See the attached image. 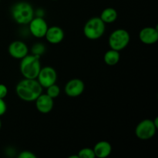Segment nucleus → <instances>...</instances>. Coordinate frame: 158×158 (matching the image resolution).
<instances>
[{
	"instance_id": "f03ea898",
	"label": "nucleus",
	"mask_w": 158,
	"mask_h": 158,
	"mask_svg": "<svg viewBox=\"0 0 158 158\" xmlns=\"http://www.w3.org/2000/svg\"><path fill=\"white\" fill-rule=\"evenodd\" d=\"M11 15L17 24L28 25L35 15V10L30 3L21 1L12 6Z\"/></svg>"
},
{
	"instance_id": "9d476101",
	"label": "nucleus",
	"mask_w": 158,
	"mask_h": 158,
	"mask_svg": "<svg viewBox=\"0 0 158 158\" xmlns=\"http://www.w3.org/2000/svg\"><path fill=\"white\" fill-rule=\"evenodd\" d=\"M9 54L14 59L22 60L29 53V48L24 42L15 40L12 42L8 47Z\"/></svg>"
},
{
	"instance_id": "0eeeda50",
	"label": "nucleus",
	"mask_w": 158,
	"mask_h": 158,
	"mask_svg": "<svg viewBox=\"0 0 158 158\" xmlns=\"http://www.w3.org/2000/svg\"><path fill=\"white\" fill-rule=\"evenodd\" d=\"M36 80L43 88H47L48 86L56 83L57 73L52 66H47L41 67Z\"/></svg>"
},
{
	"instance_id": "7ed1b4c3",
	"label": "nucleus",
	"mask_w": 158,
	"mask_h": 158,
	"mask_svg": "<svg viewBox=\"0 0 158 158\" xmlns=\"http://www.w3.org/2000/svg\"><path fill=\"white\" fill-rule=\"evenodd\" d=\"M41 67L40 56L33 54L23 57L19 64L20 73L26 79H36Z\"/></svg>"
},
{
	"instance_id": "1a4fd4ad",
	"label": "nucleus",
	"mask_w": 158,
	"mask_h": 158,
	"mask_svg": "<svg viewBox=\"0 0 158 158\" xmlns=\"http://www.w3.org/2000/svg\"><path fill=\"white\" fill-rule=\"evenodd\" d=\"M85 90V83L82 80L74 78L69 80L65 85L64 92L69 97L76 98L83 94Z\"/></svg>"
},
{
	"instance_id": "393cba45",
	"label": "nucleus",
	"mask_w": 158,
	"mask_h": 158,
	"mask_svg": "<svg viewBox=\"0 0 158 158\" xmlns=\"http://www.w3.org/2000/svg\"><path fill=\"white\" fill-rule=\"evenodd\" d=\"M2 128V122H1V120H0V130H1Z\"/></svg>"
},
{
	"instance_id": "b1692460",
	"label": "nucleus",
	"mask_w": 158,
	"mask_h": 158,
	"mask_svg": "<svg viewBox=\"0 0 158 158\" xmlns=\"http://www.w3.org/2000/svg\"><path fill=\"white\" fill-rule=\"evenodd\" d=\"M69 158H79L78 155H72L70 156V157H69Z\"/></svg>"
},
{
	"instance_id": "f8f14e48",
	"label": "nucleus",
	"mask_w": 158,
	"mask_h": 158,
	"mask_svg": "<svg viewBox=\"0 0 158 158\" xmlns=\"http://www.w3.org/2000/svg\"><path fill=\"white\" fill-rule=\"evenodd\" d=\"M35 102L37 110L41 114H49L53 109L54 100L46 94H40Z\"/></svg>"
},
{
	"instance_id": "2eb2a0df",
	"label": "nucleus",
	"mask_w": 158,
	"mask_h": 158,
	"mask_svg": "<svg viewBox=\"0 0 158 158\" xmlns=\"http://www.w3.org/2000/svg\"><path fill=\"white\" fill-rule=\"evenodd\" d=\"M118 17V13L114 8L108 7L102 11L100 18L105 24H111L114 23Z\"/></svg>"
},
{
	"instance_id": "5701e85b",
	"label": "nucleus",
	"mask_w": 158,
	"mask_h": 158,
	"mask_svg": "<svg viewBox=\"0 0 158 158\" xmlns=\"http://www.w3.org/2000/svg\"><path fill=\"white\" fill-rule=\"evenodd\" d=\"M153 122H154V125H155V127L157 128H158V117H156L154 120H153Z\"/></svg>"
},
{
	"instance_id": "dca6fc26",
	"label": "nucleus",
	"mask_w": 158,
	"mask_h": 158,
	"mask_svg": "<svg viewBox=\"0 0 158 158\" xmlns=\"http://www.w3.org/2000/svg\"><path fill=\"white\" fill-rule=\"evenodd\" d=\"M120 60V54L119 51L114 50V49H109L106 51L103 56L104 63L107 66H115L119 63Z\"/></svg>"
},
{
	"instance_id": "ddd939ff",
	"label": "nucleus",
	"mask_w": 158,
	"mask_h": 158,
	"mask_svg": "<svg viewBox=\"0 0 158 158\" xmlns=\"http://www.w3.org/2000/svg\"><path fill=\"white\" fill-rule=\"evenodd\" d=\"M64 36L65 34L63 29L60 26H53L48 28L44 37L48 43L56 45L61 43L64 39Z\"/></svg>"
},
{
	"instance_id": "a878e982",
	"label": "nucleus",
	"mask_w": 158,
	"mask_h": 158,
	"mask_svg": "<svg viewBox=\"0 0 158 158\" xmlns=\"http://www.w3.org/2000/svg\"><path fill=\"white\" fill-rule=\"evenodd\" d=\"M52 1H57V0H52Z\"/></svg>"
},
{
	"instance_id": "412c9836",
	"label": "nucleus",
	"mask_w": 158,
	"mask_h": 158,
	"mask_svg": "<svg viewBox=\"0 0 158 158\" xmlns=\"http://www.w3.org/2000/svg\"><path fill=\"white\" fill-rule=\"evenodd\" d=\"M7 110V106L5 102L4 99L0 98V117L4 115Z\"/></svg>"
},
{
	"instance_id": "aec40b11",
	"label": "nucleus",
	"mask_w": 158,
	"mask_h": 158,
	"mask_svg": "<svg viewBox=\"0 0 158 158\" xmlns=\"http://www.w3.org/2000/svg\"><path fill=\"white\" fill-rule=\"evenodd\" d=\"M19 158H36V155L29 151H23L19 154Z\"/></svg>"
},
{
	"instance_id": "6ab92c4d",
	"label": "nucleus",
	"mask_w": 158,
	"mask_h": 158,
	"mask_svg": "<svg viewBox=\"0 0 158 158\" xmlns=\"http://www.w3.org/2000/svg\"><path fill=\"white\" fill-rule=\"evenodd\" d=\"M45 51H46V48H45V46L43 43H35L32 46V49H31L32 54L40 57L44 53Z\"/></svg>"
},
{
	"instance_id": "423d86ee",
	"label": "nucleus",
	"mask_w": 158,
	"mask_h": 158,
	"mask_svg": "<svg viewBox=\"0 0 158 158\" xmlns=\"http://www.w3.org/2000/svg\"><path fill=\"white\" fill-rule=\"evenodd\" d=\"M157 129L153 120L144 119L141 120L135 128L136 137L141 140H148L154 137Z\"/></svg>"
},
{
	"instance_id": "4be33fe9",
	"label": "nucleus",
	"mask_w": 158,
	"mask_h": 158,
	"mask_svg": "<svg viewBox=\"0 0 158 158\" xmlns=\"http://www.w3.org/2000/svg\"><path fill=\"white\" fill-rule=\"evenodd\" d=\"M8 94V88L6 85L0 83V98L4 99Z\"/></svg>"
},
{
	"instance_id": "4468645a",
	"label": "nucleus",
	"mask_w": 158,
	"mask_h": 158,
	"mask_svg": "<svg viewBox=\"0 0 158 158\" xmlns=\"http://www.w3.org/2000/svg\"><path fill=\"white\" fill-rule=\"evenodd\" d=\"M96 157L106 158L110 155L112 152V146L106 140H101L95 144L93 148Z\"/></svg>"
},
{
	"instance_id": "6e6552de",
	"label": "nucleus",
	"mask_w": 158,
	"mask_h": 158,
	"mask_svg": "<svg viewBox=\"0 0 158 158\" xmlns=\"http://www.w3.org/2000/svg\"><path fill=\"white\" fill-rule=\"evenodd\" d=\"M28 25L31 35L37 39L43 38L49 28L47 23L43 17L40 16H34Z\"/></svg>"
},
{
	"instance_id": "20e7f679",
	"label": "nucleus",
	"mask_w": 158,
	"mask_h": 158,
	"mask_svg": "<svg viewBox=\"0 0 158 158\" xmlns=\"http://www.w3.org/2000/svg\"><path fill=\"white\" fill-rule=\"evenodd\" d=\"M106 31V24L100 17H93L89 19L84 25L83 34L90 40H96L101 38Z\"/></svg>"
},
{
	"instance_id": "9b49d317",
	"label": "nucleus",
	"mask_w": 158,
	"mask_h": 158,
	"mask_svg": "<svg viewBox=\"0 0 158 158\" xmlns=\"http://www.w3.org/2000/svg\"><path fill=\"white\" fill-rule=\"evenodd\" d=\"M139 39L143 44L152 45L156 43L158 40L157 27L148 26L143 28L139 32Z\"/></svg>"
},
{
	"instance_id": "a211bd4d",
	"label": "nucleus",
	"mask_w": 158,
	"mask_h": 158,
	"mask_svg": "<svg viewBox=\"0 0 158 158\" xmlns=\"http://www.w3.org/2000/svg\"><path fill=\"white\" fill-rule=\"evenodd\" d=\"M79 158H95V154H94L93 148H85L80 150L77 154Z\"/></svg>"
},
{
	"instance_id": "f3484780",
	"label": "nucleus",
	"mask_w": 158,
	"mask_h": 158,
	"mask_svg": "<svg viewBox=\"0 0 158 158\" xmlns=\"http://www.w3.org/2000/svg\"><path fill=\"white\" fill-rule=\"evenodd\" d=\"M46 94L51 98L54 99L57 98L60 94V88L57 84L54 83V84L51 85V86H48L46 88Z\"/></svg>"
},
{
	"instance_id": "39448f33",
	"label": "nucleus",
	"mask_w": 158,
	"mask_h": 158,
	"mask_svg": "<svg viewBox=\"0 0 158 158\" xmlns=\"http://www.w3.org/2000/svg\"><path fill=\"white\" fill-rule=\"evenodd\" d=\"M131 41V35L127 30L124 29H117L113 31L108 39V44L110 49L117 51L124 49Z\"/></svg>"
},
{
	"instance_id": "bb28decb",
	"label": "nucleus",
	"mask_w": 158,
	"mask_h": 158,
	"mask_svg": "<svg viewBox=\"0 0 158 158\" xmlns=\"http://www.w3.org/2000/svg\"><path fill=\"white\" fill-rule=\"evenodd\" d=\"M0 2H1V0H0Z\"/></svg>"
},
{
	"instance_id": "f257e3e1",
	"label": "nucleus",
	"mask_w": 158,
	"mask_h": 158,
	"mask_svg": "<svg viewBox=\"0 0 158 158\" xmlns=\"http://www.w3.org/2000/svg\"><path fill=\"white\" fill-rule=\"evenodd\" d=\"M15 93L20 100L26 102H33L43 94V86L36 79L24 78L17 83Z\"/></svg>"
}]
</instances>
